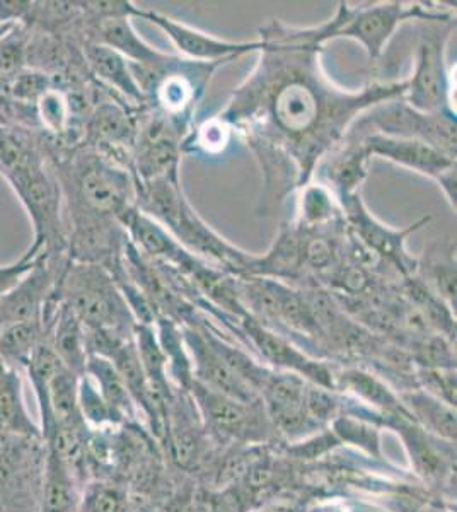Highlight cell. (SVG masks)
<instances>
[{"mask_svg":"<svg viewBox=\"0 0 457 512\" xmlns=\"http://www.w3.org/2000/svg\"><path fill=\"white\" fill-rule=\"evenodd\" d=\"M157 340L161 345L162 354L168 361V373L180 384L181 390H190L193 373H191L190 355L186 352L185 340L181 335V326L169 316H157Z\"/></svg>","mask_w":457,"mask_h":512,"instance_id":"obj_28","label":"cell"},{"mask_svg":"<svg viewBox=\"0 0 457 512\" xmlns=\"http://www.w3.org/2000/svg\"><path fill=\"white\" fill-rule=\"evenodd\" d=\"M306 379L290 373L272 371L260 391L268 420L285 436H304L313 431V420L306 410Z\"/></svg>","mask_w":457,"mask_h":512,"instance_id":"obj_13","label":"cell"},{"mask_svg":"<svg viewBox=\"0 0 457 512\" xmlns=\"http://www.w3.org/2000/svg\"><path fill=\"white\" fill-rule=\"evenodd\" d=\"M400 400L423 431L447 443L456 441V408L423 390L403 391Z\"/></svg>","mask_w":457,"mask_h":512,"instance_id":"obj_22","label":"cell"},{"mask_svg":"<svg viewBox=\"0 0 457 512\" xmlns=\"http://www.w3.org/2000/svg\"><path fill=\"white\" fill-rule=\"evenodd\" d=\"M28 33L21 26H14L0 35V77L16 76L24 70L29 57Z\"/></svg>","mask_w":457,"mask_h":512,"instance_id":"obj_32","label":"cell"},{"mask_svg":"<svg viewBox=\"0 0 457 512\" xmlns=\"http://www.w3.org/2000/svg\"><path fill=\"white\" fill-rule=\"evenodd\" d=\"M343 221L342 205L323 183H307L301 188L296 224L302 231H326Z\"/></svg>","mask_w":457,"mask_h":512,"instance_id":"obj_23","label":"cell"},{"mask_svg":"<svg viewBox=\"0 0 457 512\" xmlns=\"http://www.w3.org/2000/svg\"><path fill=\"white\" fill-rule=\"evenodd\" d=\"M36 111L40 118L41 125L47 128L52 134H64L69 125L70 105L64 93H60L57 89H48L43 94L38 103H36Z\"/></svg>","mask_w":457,"mask_h":512,"instance_id":"obj_33","label":"cell"},{"mask_svg":"<svg viewBox=\"0 0 457 512\" xmlns=\"http://www.w3.org/2000/svg\"><path fill=\"white\" fill-rule=\"evenodd\" d=\"M418 379L423 391L456 408V367H422Z\"/></svg>","mask_w":457,"mask_h":512,"instance_id":"obj_35","label":"cell"},{"mask_svg":"<svg viewBox=\"0 0 457 512\" xmlns=\"http://www.w3.org/2000/svg\"><path fill=\"white\" fill-rule=\"evenodd\" d=\"M304 270V231L296 224L280 229L267 255H255L248 275L267 279H299Z\"/></svg>","mask_w":457,"mask_h":512,"instance_id":"obj_16","label":"cell"},{"mask_svg":"<svg viewBox=\"0 0 457 512\" xmlns=\"http://www.w3.org/2000/svg\"><path fill=\"white\" fill-rule=\"evenodd\" d=\"M40 256L35 251L28 250L19 258L18 262L0 267V297L11 291L12 287L16 286L19 280L23 279L24 275L35 267V263L38 262Z\"/></svg>","mask_w":457,"mask_h":512,"instance_id":"obj_37","label":"cell"},{"mask_svg":"<svg viewBox=\"0 0 457 512\" xmlns=\"http://www.w3.org/2000/svg\"><path fill=\"white\" fill-rule=\"evenodd\" d=\"M52 88L47 74L38 70H21L16 76L11 77L12 98L18 99L21 103L36 105L38 99Z\"/></svg>","mask_w":457,"mask_h":512,"instance_id":"obj_36","label":"cell"},{"mask_svg":"<svg viewBox=\"0 0 457 512\" xmlns=\"http://www.w3.org/2000/svg\"><path fill=\"white\" fill-rule=\"evenodd\" d=\"M260 60L217 117L238 130L265 176L260 216L311 183L316 164L340 144L360 113L403 98L406 79L345 91L324 74L323 47L287 40L273 24L260 30Z\"/></svg>","mask_w":457,"mask_h":512,"instance_id":"obj_1","label":"cell"},{"mask_svg":"<svg viewBox=\"0 0 457 512\" xmlns=\"http://www.w3.org/2000/svg\"><path fill=\"white\" fill-rule=\"evenodd\" d=\"M4 176L33 222L35 241L29 250L50 258L53 253L60 255L67 246V239L60 214L62 197L58 181L48 173L38 154Z\"/></svg>","mask_w":457,"mask_h":512,"instance_id":"obj_5","label":"cell"},{"mask_svg":"<svg viewBox=\"0 0 457 512\" xmlns=\"http://www.w3.org/2000/svg\"><path fill=\"white\" fill-rule=\"evenodd\" d=\"M91 33L87 41L101 43L115 50L134 65L151 67L161 62L166 53L147 45L134 30L130 18H106L91 21Z\"/></svg>","mask_w":457,"mask_h":512,"instance_id":"obj_19","label":"cell"},{"mask_svg":"<svg viewBox=\"0 0 457 512\" xmlns=\"http://www.w3.org/2000/svg\"><path fill=\"white\" fill-rule=\"evenodd\" d=\"M355 140H359L369 158L377 156L386 159L401 168L417 171L420 175L429 176L437 181L451 209L456 212V159L449 158L439 149L417 139H403L371 132L360 135L359 139Z\"/></svg>","mask_w":457,"mask_h":512,"instance_id":"obj_9","label":"cell"},{"mask_svg":"<svg viewBox=\"0 0 457 512\" xmlns=\"http://www.w3.org/2000/svg\"><path fill=\"white\" fill-rule=\"evenodd\" d=\"M232 139V128L219 117L202 123L191 137L181 142V151L203 156H217L226 151Z\"/></svg>","mask_w":457,"mask_h":512,"instance_id":"obj_30","label":"cell"},{"mask_svg":"<svg viewBox=\"0 0 457 512\" xmlns=\"http://www.w3.org/2000/svg\"><path fill=\"white\" fill-rule=\"evenodd\" d=\"M0 434L41 441V427L31 419L24 403L23 379L18 369L0 361Z\"/></svg>","mask_w":457,"mask_h":512,"instance_id":"obj_18","label":"cell"},{"mask_svg":"<svg viewBox=\"0 0 457 512\" xmlns=\"http://www.w3.org/2000/svg\"><path fill=\"white\" fill-rule=\"evenodd\" d=\"M408 21L447 23L456 21V16L452 9H440L423 2H376L355 7L340 2L330 21L313 28H290L282 24V33L289 40L313 47H323L328 41L342 38L355 40L364 47L369 60L376 62L401 24Z\"/></svg>","mask_w":457,"mask_h":512,"instance_id":"obj_2","label":"cell"},{"mask_svg":"<svg viewBox=\"0 0 457 512\" xmlns=\"http://www.w3.org/2000/svg\"><path fill=\"white\" fill-rule=\"evenodd\" d=\"M336 441L360 448L372 458L381 460V427L362 415L340 414L331 420Z\"/></svg>","mask_w":457,"mask_h":512,"instance_id":"obj_29","label":"cell"},{"mask_svg":"<svg viewBox=\"0 0 457 512\" xmlns=\"http://www.w3.org/2000/svg\"><path fill=\"white\" fill-rule=\"evenodd\" d=\"M86 374L93 379L101 396L120 417L134 412L135 403L123 383L122 376L116 371L113 362L101 355H89L86 362Z\"/></svg>","mask_w":457,"mask_h":512,"instance_id":"obj_27","label":"cell"},{"mask_svg":"<svg viewBox=\"0 0 457 512\" xmlns=\"http://www.w3.org/2000/svg\"><path fill=\"white\" fill-rule=\"evenodd\" d=\"M338 202L342 205L343 221L348 234H352L365 250L371 251L377 260L396 268L398 274L403 275L405 279L417 275L418 260L406 250V239L417 233L425 224H429V216L422 217L420 221L413 222L405 229H393L372 216L362 200L360 190L348 197L340 198Z\"/></svg>","mask_w":457,"mask_h":512,"instance_id":"obj_8","label":"cell"},{"mask_svg":"<svg viewBox=\"0 0 457 512\" xmlns=\"http://www.w3.org/2000/svg\"><path fill=\"white\" fill-rule=\"evenodd\" d=\"M343 140H345V144H343L342 151L331 159L330 166H328V180L335 188L338 200L359 192L360 185L367 176V164L371 159L367 156V152L364 151L359 140Z\"/></svg>","mask_w":457,"mask_h":512,"instance_id":"obj_25","label":"cell"},{"mask_svg":"<svg viewBox=\"0 0 457 512\" xmlns=\"http://www.w3.org/2000/svg\"><path fill=\"white\" fill-rule=\"evenodd\" d=\"M84 59L87 69L91 70L94 77L105 82L106 86L115 89L130 105L137 106L139 110L145 108V96L135 81L134 72L130 69V62L120 53L111 48L87 41L84 45Z\"/></svg>","mask_w":457,"mask_h":512,"instance_id":"obj_17","label":"cell"},{"mask_svg":"<svg viewBox=\"0 0 457 512\" xmlns=\"http://www.w3.org/2000/svg\"><path fill=\"white\" fill-rule=\"evenodd\" d=\"M371 128H377L376 134L422 140L456 159V113H420L398 98L376 106L371 115L357 120L355 130L348 135Z\"/></svg>","mask_w":457,"mask_h":512,"instance_id":"obj_7","label":"cell"},{"mask_svg":"<svg viewBox=\"0 0 457 512\" xmlns=\"http://www.w3.org/2000/svg\"><path fill=\"white\" fill-rule=\"evenodd\" d=\"M258 512H302L296 504H290V502L280 501L268 504L267 507H263Z\"/></svg>","mask_w":457,"mask_h":512,"instance_id":"obj_38","label":"cell"},{"mask_svg":"<svg viewBox=\"0 0 457 512\" xmlns=\"http://www.w3.org/2000/svg\"><path fill=\"white\" fill-rule=\"evenodd\" d=\"M55 291L60 301L76 313L84 328L134 337L137 321L113 275L103 265L70 260L60 270Z\"/></svg>","mask_w":457,"mask_h":512,"instance_id":"obj_3","label":"cell"},{"mask_svg":"<svg viewBox=\"0 0 457 512\" xmlns=\"http://www.w3.org/2000/svg\"><path fill=\"white\" fill-rule=\"evenodd\" d=\"M77 480L58 454L45 444L40 480V512H74L77 507Z\"/></svg>","mask_w":457,"mask_h":512,"instance_id":"obj_21","label":"cell"},{"mask_svg":"<svg viewBox=\"0 0 457 512\" xmlns=\"http://www.w3.org/2000/svg\"><path fill=\"white\" fill-rule=\"evenodd\" d=\"M137 18L145 19L157 26L159 30L173 41L174 48L185 55L186 60L203 62V64H227L246 53L260 52V40L227 41L217 36L207 35L188 24L168 18L161 12L140 9Z\"/></svg>","mask_w":457,"mask_h":512,"instance_id":"obj_11","label":"cell"},{"mask_svg":"<svg viewBox=\"0 0 457 512\" xmlns=\"http://www.w3.org/2000/svg\"><path fill=\"white\" fill-rule=\"evenodd\" d=\"M193 512H219L210 502H198Z\"/></svg>","mask_w":457,"mask_h":512,"instance_id":"obj_39","label":"cell"},{"mask_svg":"<svg viewBox=\"0 0 457 512\" xmlns=\"http://www.w3.org/2000/svg\"><path fill=\"white\" fill-rule=\"evenodd\" d=\"M340 408H342V402L335 395V390L307 383L306 410L314 425L331 424V420H335L342 414Z\"/></svg>","mask_w":457,"mask_h":512,"instance_id":"obj_34","label":"cell"},{"mask_svg":"<svg viewBox=\"0 0 457 512\" xmlns=\"http://www.w3.org/2000/svg\"><path fill=\"white\" fill-rule=\"evenodd\" d=\"M76 221H118L137 200L132 171L99 152H84L69 164Z\"/></svg>","mask_w":457,"mask_h":512,"instance_id":"obj_4","label":"cell"},{"mask_svg":"<svg viewBox=\"0 0 457 512\" xmlns=\"http://www.w3.org/2000/svg\"><path fill=\"white\" fill-rule=\"evenodd\" d=\"M77 398H79V412L84 424L103 427V425L116 424L122 420V417L106 403L96 384L93 383V379L87 374L79 378Z\"/></svg>","mask_w":457,"mask_h":512,"instance_id":"obj_31","label":"cell"},{"mask_svg":"<svg viewBox=\"0 0 457 512\" xmlns=\"http://www.w3.org/2000/svg\"><path fill=\"white\" fill-rule=\"evenodd\" d=\"M47 342L70 373L76 374L77 378H82L86 374V362L89 357L86 328L76 313L64 301H60V297L47 328Z\"/></svg>","mask_w":457,"mask_h":512,"instance_id":"obj_15","label":"cell"},{"mask_svg":"<svg viewBox=\"0 0 457 512\" xmlns=\"http://www.w3.org/2000/svg\"><path fill=\"white\" fill-rule=\"evenodd\" d=\"M241 326L249 344L260 352L261 359L267 362L270 369L278 373L296 374L306 379L307 383L335 390V371L328 364L309 357L285 335L263 325L251 315L241 318Z\"/></svg>","mask_w":457,"mask_h":512,"instance_id":"obj_10","label":"cell"},{"mask_svg":"<svg viewBox=\"0 0 457 512\" xmlns=\"http://www.w3.org/2000/svg\"><path fill=\"white\" fill-rule=\"evenodd\" d=\"M181 335L185 340L186 352L190 355L191 373L197 383L238 402H261L260 395L253 388H249L238 374L232 373L226 362L222 361L220 355L210 347L200 328L183 325Z\"/></svg>","mask_w":457,"mask_h":512,"instance_id":"obj_14","label":"cell"},{"mask_svg":"<svg viewBox=\"0 0 457 512\" xmlns=\"http://www.w3.org/2000/svg\"><path fill=\"white\" fill-rule=\"evenodd\" d=\"M335 391H345L372 412L384 417H410L408 410L388 384L362 369H343L335 373Z\"/></svg>","mask_w":457,"mask_h":512,"instance_id":"obj_20","label":"cell"},{"mask_svg":"<svg viewBox=\"0 0 457 512\" xmlns=\"http://www.w3.org/2000/svg\"><path fill=\"white\" fill-rule=\"evenodd\" d=\"M47 340L43 321L33 320L4 328L0 332V361L18 369L28 366L36 347Z\"/></svg>","mask_w":457,"mask_h":512,"instance_id":"obj_26","label":"cell"},{"mask_svg":"<svg viewBox=\"0 0 457 512\" xmlns=\"http://www.w3.org/2000/svg\"><path fill=\"white\" fill-rule=\"evenodd\" d=\"M456 21L425 23L415 55V69L406 79L403 101L420 113H454L446 48Z\"/></svg>","mask_w":457,"mask_h":512,"instance_id":"obj_6","label":"cell"},{"mask_svg":"<svg viewBox=\"0 0 457 512\" xmlns=\"http://www.w3.org/2000/svg\"><path fill=\"white\" fill-rule=\"evenodd\" d=\"M418 272L423 274V284L456 315V243L447 241L446 250L435 246L427 262H418Z\"/></svg>","mask_w":457,"mask_h":512,"instance_id":"obj_24","label":"cell"},{"mask_svg":"<svg viewBox=\"0 0 457 512\" xmlns=\"http://www.w3.org/2000/svg\"><path fill=\"white\" fill-rule=\"evenodd\" d=\"M191 400L197 402L200 412L214 431L227 437L261 441L265 437V408L263 403H243L220 395L217 391L205 388L203 384L191 381Z\"/></svg>","mask_w":457,"mask_h":512,"instance_id":"obj_12","label":"cell"}]
</instances>
